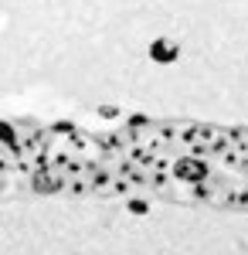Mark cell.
Listing matches in <instances>:
<instances>
[{
    "label": "cell",
    "mask_w": 248,
    "mask_h": 255,
    "mask_svg": "<svg viewBox=\"0 0 248 255\" xmlns=\"http://www.w3.org/2000/svg\"><path fill=\"white\" fill-rule=\"evenodd\" d=\"M153 58H156V61L177 58V44H170V41H156V44H153Z\"/></svg>",
    "instance_id": "cell-2"
},
{
    "label": "cell",
    "mask_w": 248,
    "mask_h": 255,
    "mask_svg": "<svg viewBox=\"0 0 248 255\" xmlns=\"http://www.w3.org/2000/svg\"><path fill=\"white\" fill-rule=\"evenodd\" d=\"M41 191H153L248 211V129L201 123H129L89 150H38Z\"/></svg>",
    "instance_id": "cell-1"
}]
</instances>
